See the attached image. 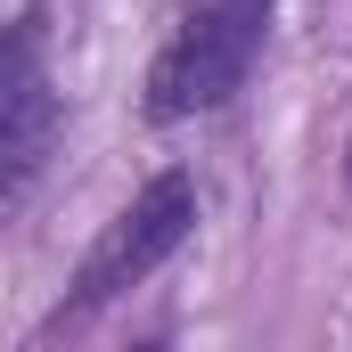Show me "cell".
<instances>
[{
  "mask_svg": "<svg viewBox=\"0 0 352 352\" xmlns=\"http://www.w3.org/2000/svg\"><path fill=\"white\" fill-rule=\"evenodd\" d=\"M263 33H270V0H188L173 41L148 66V123L213 115L230 90L254 74Z\"/></svg>",
  "mask_w": 352,
  "mask_h": 352,
  "instance_id": "6da1fadb",
  "label": "cell"
},
{
  "mask_svg": "<svg viewBox=\"0 0 352 352\" xmlns=\"http://www.w3.org/2000/svg\"><path fill=\"white\" fill-rule=\"evenodd\" d=\"M188 230H197V180L188 173H156L107 230H98V246L82 254L74 295H66V320H90V311H107L123 287L156 278V270L188 246Z\"/></svg>",
  "mask_w": 352,
  "mask_h": 352,
  "instance_id": "7a4b0ae2",
  "label": "cell"
},
{
  "mask_svg": "<svg viewBox=\"0 0 352 352\" xmlns=\"http://www.w3.org/2000/svg\"><path fill=\"white\" fill-rule=\"evenodd\" d=\"M58 131H66V107H58V90L33 74V82L0 107V197H16V188H33V180L50 173Z\"/></svg>",
  "mask_w": 352,
  "mask_h": 352,
  "instance_id": "3957f363",
  "label": "cell"
},
{
  "mask_svg": "<svg viewBox=\"0 0 352 352\" xmlns=\"http://www.w3.org/2000/svg\"><path fill=\"white\" fill-rule=\"evenodd\" d=\"M33 74H41V16H16V25L0 33V107L33 82Z\"/></svg>",
  "mask_w": 352,
  "mask_h": 352,
  "instance_id": "277c9868",
  "label": "cell"
},
{
  "mask_svg": "<svg viewBox=\"0 0 352 352\" xmlns=\"http://www.w3.org/2000/svg\"><path fill=\"white\" fill-rule=\"evenodd\" d=\"M131 352H164V344H131Z\"/></svg>",
  "mask_w": 352,
  "mask_h": 352,
  "instance_id": "5b68a950",
  "label": "cell"
},
{
  "mask_svg": "<svg viewBox=\"0 0 352 352\" xmlns=\"http://www.w3.org/2000/svg\"><path fill=\"white\" fill-rule=\"evenodd\" d=\"M344 173H352V148H344Z\"/></svg>",
  "mask_w": 352,
  "mask_h": 352,
  "instance_id": "8992f818",
  "label": "cell"
}]
</instances>
